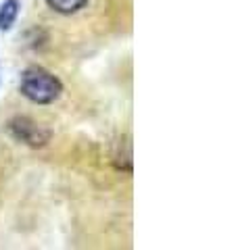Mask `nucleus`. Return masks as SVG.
Instances as JSON below:
<instances>
[{
	"instance_id": "nucleus-3",
	"label": "nucleus",
	"mask_w": 238,
	"mask_h": 250,
	"mask_svg": "<svg viewBox=\"0 0 238 250\" xmlns=\"http://www.w3.org/2000/svg\"><path fill=\"white\" fill-rule=\"evenodd\" d=\"M19 15V0H6L0 6V29H11Z\"/></svg>"
},
{
	"instance_id": "nucleus-2",
	"label": "nucleus",
	"mask_w": 238,
	"mask_h": 250,
	"mask_svg": "<svg viewBox=\"0 0 238 250\" xmlns=\"http://www.w3.org/2000/svg\"><path fill=\"white\" fill-rule=\"evenodd\" d=\"M6 129L9 134L17 140V142H23L31 148H42L46 146V142L50 140V131L42 127L40 123H36L29 117H13V119L6 123Z\"/></svg>"
},
{
	"instance_id": "nucleus-1",
	"label": "nucleus",
	"mask_w": 238,
	"mask_h": 250,
	"mask_svg": "<svg viewBox=\"0 0 238 250\" xmlns=\"http://www.w3.org/2000/svg\"><path fill=\"white\" fill-rule=\"evenodd\" d=\"M63 92L59 77L42 67H27L21 75V94L36 104H48L57 100Z\"/></svg>"
},
{
	"instance_id": "nucleus-4",
	"label": "nucleus",
	"mask_w": 238,
	"mask_h": 250,
	"mask_svg": "<svg viewBox=\"0 0 238 250\" xmlns=\"http://www.w3.org/2000/svg\"><path fill=\"white\" fill-rule=\"evenodd\" d=\"M86 2H88V0H46V4H48L52 11L63 13V15H71L79 9H84Z\"/></svg>"
}]
</instances>
